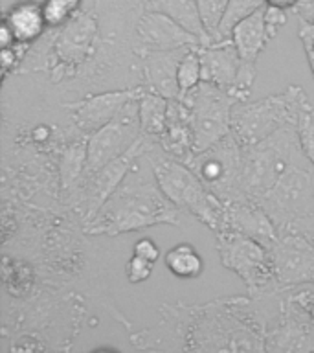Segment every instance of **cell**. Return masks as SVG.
<instances>
[{
    "label": "cell",
    "instance_id": "7402d4cb",
    "mask_svg": "<svg viewBox=\"0 0 314 353\" xmlns=\"http://www.w3.org/2000/svg\"><path fill=\"white\" fill-rule=\"evenodd\" d=\"M143 6H145V11H160V13L171 17L173 21L186 28L187 32L197 35L202 41V46L213 43L204 28L197 0H143Z\"/></svg>",
    "mask_w": 314,
    "mask_h": 353
},
{
    "label": "cell",
    "instance_id": "ffe728a7",
    "mask_svg": "<svg viewBox=\"0 0 314 353\" xmlns=\"http://www.w3.org/2000/svg\"><path fill=\"white\" fill-rule=\"evenodd\" d=\"M63 30L57 35L55 48L65 63L83 61L87 57L88 48L94 43L96 35V21L85 11H77L70 21L63 24Z\"/></svg>",
    "mask_w": 314,
    "mask_h": 353
},
{
    "label": "cell",
    "instance_id": "5b68a950",
    "mask_svg": "<svg viewBox=\"0 0 314 353\" xmlns=\"http://www.w3.org/2000/svg\"><path fill=\"white\" fill-rule=\"evenodd\" d=\"M307 96L302 85L258 101H237L231 110V134L241 145H252L283 127H296L297 110Z\"/></svg>",
    "mask_w": 314,
    "mask_h": 353
},
{
    "label": "cell",
    "instance_id": "e0dca14e",
    "mask_svg": "<svg viewBox=\"0 0 314 353\" xmlns=\"http://www.w3.org/2000/svg\"><path fill=\"white\" fill-rule=\"evenodd\" d=\"M189 48L178 50H142L138 52L143 61V87L167 99H178V65Z\"/></svg>",
    "mask_w": 314,
    "mask_h": 353
},
{
    "label": "cell",
    "instance_id": "d6a6232c",
    "mask_svg": "<svg viewBox=\"0 0 314 353\" xmlns=\"http://www.w3.org/2000/svg\"><path fill=\"white\" fill-rule=\"evenodd\" d=\"M300 41L303 44V50H305L308 66H311V72H313L314 77V24L300 21Z\"/></svg>",
    "mask_w": 314,
    "mask_h": 353
},
{
    "label": "cell",
    "instance_id": "8992f818",
    "mask_svg": "<svg viewBox=\"0 0 314 353\" xmlns=\"http://www.w3.org/2000/svg\"><path fill=\"white\" fill-rule=\"evenodd\" d=\"M255 203L266 212L280 234H300L314 219V165H292Z\"/></svg>",
    "mask_w": 314,
    "mask_h": 353
},
{
    "label": "cell",
    "instance_id": "7c38bea8",
    "mask_svg": "<svg viewBox=\"0 0 314 353\" xmlns=\"http://www.w3.org/2000/svg\"><path fill=\"white\" fill-rule=\"evenodd\" d=\"M269 250L274 267L275 294L303 283H314V245L307 236L297 232L280 234Z\"/></svg>",
    "mask_w": 314,
    "mask_h": 353
},
{
    "label": "cell",
    "instance_id": "484cf974",
    "mask_svg": "<svg viewBox=\"0 0 314 353\" xmlns=\"http://www.w3.org/2000/svg\"><path fill=\"white\" fill-rule=\"evenodd\" d=\"M264 6H266L264 0H230L224 19H222L219 26V41L230 37L231 30H233L237 22H241L242 19H247V17H250L252 13L264 8Z\"/></svg>",
    "mask_w": 314,
    "mask_h": 353
},
{
    "label": "cell",
    "instance_id": "f546056e",
    "mask_svg": "<svg viewBox=\"0 0 314 353\" xmlns=\"http://www.w3.org/2000/svg\"><path fill=\"white\" fill-rule=\"evenodd\" d=\"M228 2L230 0H197L204 28L211 41H219V26L224 19L226 10H228Z\"/></svg>",
    "mask_w": 314,
    "mask_h": 353
},
{
    "label": "cell",
    "instance_id": "1f68e13d",
    "mask_svg": "<svg viewBox=\"0 0 314 353\" xmlns=\"http://www.w3.org/2000/svg\"><path fill=\"white\" fill-rule=\"evenodd\" d=\"M264 24H266L269 37L274 39L280 33V28L286 24V10L266 4L264 6Z\"/></svg>",
    "mask_w": 314,
    "mask_h": 353
},
{
    "label": "cell",
    "instance_id": "277c9868",
    "mask_svg": "<svg viewBox=\"0 0 314 353\" xmlns=\"http://www.w3.org/2000/svg\"><path fill=\"white\" fill-rule=\"evenodd\" d=\"M292 165H314L303 153L296 127H283L274 134L242 148L241 190L248 199H259Z\"/></svg>",
    "mask_w": 314,
    "mask_h": 353
},
{
    "label": "cell",
    "instance_id": "30bf717a",
    "mask_svg": "<svg viewBox=\"0 0 314 353\" xmlns=\"http://www.w3.org/2000/svg\"><path fill=\"white\" fill-rule=\"evenodd\" d=\"M156 143V138H151L147 134H140L138 140L127 149L125 153L110 160L109 164L99 168L90 175L81 176L83 179V192L79 197L83 201V219L92 221V217L99 212V208L107 203V199L116 192V188L120 186L123 179L129 175V171L136 165V162L142 157H145L149 149Z\"/></svg>",
    "mask_w": 314,
    "mask_h": 353
},
{
    "label": "cell",
    "instance_id": "2e32d148",
    "mask_svg": "<svg viewBox=\"0 0 314 353\" xmlns=\"http://www.w3.org/2000/svg\"><path fill=\"white\" fill-rule=\"evenodd\" d=\"M220 230L239 232V234L258 239L266 247H272L275 239L280 237V232L266 212L255 201L248 197L226 201Z\"/></svg>",
    "mask_w": 314,
    "mask_h": 353
},
{
    "label": "cell",
    "instance_id": "44dd1931",
    "mask_svg": "<svg viewBox=\"0 0 314 353\" xmlns=\"http://www.w3.org/2000/svg\"><path fill=\"white\" fill-rule=\"evenodd\" d=\"M4 22L11 28L17 43L30 44L46 32L43 2L39 0H19L4 11Z\"/></svg>",
    "mask_w": 314,
    "mask_h": 353
},
{
    "label": "cell",
    "instance_id": "4dcf8cb0",
    "mask_svg": "<svg viewBox=\"0 0 314 353\" xmlns=\"http://www.w3.org/2000/svg\"><path fill=\"white\" fill-rule=\"evenodd\" d=\"M153 267L154 263H151L147 259H143L140 258V256H134V254H132V258L125 263L127 280L131 281V283H142V281L151 278V274H153Z\"/></svg>",
    "mask_w": 314,
    "mask_h": 353
},
{
    "label": "cell",
    "instance_id": "7a4b0ae2",
    "mask_svg": "<svg viewBox=\"0 0 314 353\" xmlns=\"http://www.w3.org/2000/svg\"><path fill=\"white\" fill-rule=\"evenodd\" d=\"M143 157L129 171L107 203L88 221V236H121L156 225H180L182 210L176 208L160 190L156 179H147Z\"/></svg>",
    "mask_w": 314,
    "mask_h": 353
},
{
    "label": "cell",
    "instance_id": "f1b7e54d",
    "mask_svg": "<svg viewBox=\"0 0 314 353\" xmlns=\"http://www.w3.org/2000/svg\"><path fill=\"white\" fill-rule=\"evenodd\" d=\"M83 0H43L44 19L48 28H61L81 10Z\"/></svg>",
    "mask_w": 314,
    "mask_h": 353
},
{
    "label": "cell",
    "instance_id": "d6986e66",
    "mask_svg": "<svg viewBox=\"0 0 314 353\" xmlns=\"http://www.w3.org/2000/svg\"><path fill=\"white\" fill-rule=\"evenodd\" d=\"M164 153L187 164L195 154V134L189 120V109L180 99H169V114L164 134L158 138Z\"/></svg>",
    "mask_w": 314,
    "mask_h": 353
},
{
    "label": "cell",
    "instance_id": "ac0fdd59",
    "mask_svg": "<svg viewBox=\"0 0 314 353\" xmlns=\"http://www.w3.org/2000/svg\"><path fill=\"white\" fill-rule=\"evenodd\" d=\"M198 55L202 65V81L231 90L241 70V57L231 37L198 46Z\"/></svg>",
    "mask_w": 314,
    "mask_h": 353
},
{
    "label": "cell",
    "instance_id": "8d00e7d4",
    "mask_svg": "<svg viewBox=\"0 0 314 353\" xmlns=\"http://www.w3.org/2000/svg\"><path fill=\"white\" fill-rule=\"evenodd\" d=\"M0 35H2V48H6V46H11V44L17 43L15 35H13L11 28L8 26L6 22H2V28H0Z\"/></svg>",
    "mask_w": 314,
    "mask_h": 353
},
{
    "label": "cell",
    "instance_id": "4fadbf2b",
    "mask_svg": "<svg viewBox=\"0 0 314 353\" xmlns=\"http://www.w3.org/2000/svg\"><path fill=\"white\" fill-rule=\"evenodd\" d=\"M264 352H314V322L292 298L280 303V313L266 325Z\"/></svg>",
    "mask_w": 314,
    "mask_h": 353
},
{
    "label": "cell",
    "instance_id": "ba28073f",
    "mask_svg": "<svg viewBox=\"0 0 314 353\" xmlns=\"http://www.w3.org/2000/svg\"><path fill=\"white\" fill-rule=\"evenodd\" d=\"M180 101L189 109V120L195 134V153L211 148L231 132V110L239 101L228 88L200 81L182 94Z\"/></svg>",
    "mask_w": 314,
    "mask_h": 353
},
{
    "label": "cell",
    "instance_id": "4316f807",
    "mask_svg": "<svg viewBox=\"0 0 314 353\" xmlns=\"http://www.w3.org/2000/svg\"><path fill=\"white\" fill-rule=\"evenodd\" d=\"M296 132L300 143H302L303 153L307 154V159L314 164V107L308 96H305L300 103Z\"/></svg>",
    "mask_w": 314,
    "mask_h": 353
},
{
    "label": "cell",
    "instance_id": "6da1fadb",
    "mask_svg": "<svg viewBox=\"0 0 314 353\" xmlns=\"http://www.w3.org/2000/svg\"><path fill=\"white\" fill-rule=\"evenodd\" d=\"M253 296H233L202 305H160L162 322L158 327L132 336L140 350H164L165 341H173L171 350L184 352H263L266 325L250 311Z\"/></svg>",
    "mask_w": 314,
    "mask_h": 353
},
{
    "label": "cell",
    "instance_id": "9a60e30c",
    "mask_svg": "<svg viewBox=\"0 0 314 353\" xmlns=\"http://www.w3.org/2000/svg\"><path fill=\"white\" fill-rule=\"evenodd\" d=\"M136 35L140 50H178L197 48L202 41L187 32L186 28L160 11H145L136 22Z\"/></svg>",
    "mask_w": 314,
    "mask_h": 353
},
{
    "label": "cell",
    "instance_id": "d590c367",
    "mask_svg": "<svg viewBox=\"0 0 314 353\" xmlns=\"http://www.w3.org/2000/svg\"><path fill=\"white\" fill-rule=\"evenodd\" d=\"M300 21L314 24V0H297V4L292 8Z\"/></svg>",
    "mask_w": 314,
    "mask_h": 353
},
{
    "label": "cell",
    "instance_id": "d4e9b609",
    "mask_svg": "<svg viewBox=\"0 0 314 353\" xmlns=\"http://www.w3.org/2000/svg\"><path fill=\"white\" fill-rule=\"evenodd\" d=\"M87 168V142H76L68 145L61 159V181L63 186L76 188Z\"/></svg>",
    "mask_w": 314,
    "mask_h": 353
},
{
    "label": "cell",
    "instance_id": "e575fe53",
    "mask_svg": "<svg viewBox=\"0 0 314 353\" xmlns=\"http://www.w3.org/2000/svg\"><path fill=\"white\" fill-rule=\"evenodd\" d=\"M291 298L300 305V307L305 309V313H307L314 322V291L294 292Z\"/></svg>",
    "mask_w": 314,
    "mask_h": 353
},
{
    "label": "cell",
    "instance_id": "52a82bcc",
    "mask_svg": "<svg viewBox=\"0 0 314 353\" xmlns=\"http://www.w3.org/2000/svg\"><path fill=\"white\" fill-rule=\"evenodd\" d=\"M215 237L220 263L241 278L250 296L275 294L274 267L266 245L233 230H220Z\"/></svg>",
    "mask_w": 314,
    "mask_h": 353
},
{
    "label": "cell",
    "instance_id": "74e56055",
    "mask_svg": "<svg viewBox=\"0 0 314 353\" xmlns=\"http://www.w3.org/2000/svg\"><path fill=\"white\" fill-rule=\"evenodd\" d=\"M269 6H278V8H283V10H289V8H294L297 4V0H264Z\"/></svg>",
    "mask_w": 314,
    "mask_h": 353
},
{
    "label": "cell",
    "instance_id": "9c48e42d",
    "mask_svg": "<svg viewBox=\"0 0 314 353\" xmlns=\"http://www.w3.org/2000/svg\"><path fill=\"white\" fill-rule=\"evenodd\" d=\"M242 148L244 145L237 142V138L230 132L211 148L193 154L187 165L220 201L226 203L233 199H242Z\"/></svg>",
    "mask_w": 314,
    "mask_h": 353
},
{
    "label": "cell",
    "instance_id": "836d02e7",
    "mask_svg": "<svg viewBox=\"0 0 314 353\" xmlns=\"http://www.w3.org/2000/svg\"><path fill=\"white\" fill-rule=\"evenodd\" d=\"M132 254L134 256H140V258L147 259L151 263H156L160 259V248L158 245L151 239V237H142V239H138L134 243V247H132Z\"/></svg>",
    "mask_w": 314,
    "mask_h": 353
},
{
    "label": "cell",
    "instance_id": "603a6c76",
    "mask_svg": "<svg viewBox=\"0 0 314 353\" xmlns=\"http://www.w3.org/2000/svg\"><path fill=\"white\" fill-rule=\"evenodd\" d=\"M138 112H140V125H142L143 134L158 140L167 127L169 99L156 92L143 90L138 99Z\"/></svg>",
    "mask_w": 314,
    "mask_h": 353
},
{
    "label": "cell",
    "instance_id": "5bb4252c",
    "mask_svg": "<svg viewBox=\"0 0 314 353\" xmlns=\"http://www.w3.org/2000/svg\"><path fill=\"white\" fill-rule=\"evenodd\" d=\"M145 87L121 88V90H109V92L92 94L87 98L79 99L76 103H66L65 107L72 112V120L81 132L98 131L107 125L110 120H114L127 103L134 99H140Z\"/></svg>",
    "mask_w": 314,
    "mask_h": 353
},
{
    "label": "cell",
    "instance_id": "83f0119b",
    "mask_svg": "<svg viewBox=\"0 0 314 353\" xmlns=\"http://www.w3.org/2000/svg\"><path fill=\"white\" fill-rule=\"evenodd\" d=\"M202 81V65H200V55L197 48H189L184 54L178 65V87H180V96L191 90ZM178 96V98H180Z\"/></svg>",
    "mask_w": 314,
    "mask_h": 353
},
{
    "label": "cell",
    "instance_id": "3957f363",
    "mask_svg": "<svg viewBox=\"0 0 314 353\" xmlns=\"http://www.w3.org/2000/svg\"><path fill=\"white\" fill-rule=\"evenodd\" d=\"M145 159L153 170L160 190L176 208L193 215L215 234L222 228L224 201L209 192L189 165L164 153L158 140L149 149Z\"/></svg>",
    "mask_w": 314,
    "mask_h": 353
},
{
    "label": "cell",
    "instance_id": "8fae6325",
    "mask_svg": "<svg viewBox=\"0 0 314 353\" xmlns=\"http://www.w3.org/2000/svg\"><path fill=\"white\" fill-rule=\"evenodd\" d=\"M140 134H142V125H140L138 99H134L116 114L114 120H110L107 125L88 134L87 168L83 176L98 171L99 168L109 164L110 160L125 153Z\"/></svg>",
    "mask_w": 314,
    "mask_h": 353
},
{
    "label": "cell",
    "instance_id": "cb8c5ba5",
    "mask_svg": "<svg viewBox=\"0 0 314 353\" xmlns=\"http://www.w3.org/2000/svg\"><path fill=\"white\" fill-rule=\"evenodd\" d=\"M165 267L180 280H195L204 272V259L189 243H180L169 248L164 256Z\"/></svg>",
    "mask_w": 314,
    "mask_h": 353
},
{
    "label": "cell",
    "instance_id": "f35d334b",
    "mask_svg": "<svg viewBox=\"0 0 314 353\" xmlns=\"http://www.w3.org/2000/svg\"><path fill=\"white\" fill-rule=\"evenodd\" d=\"M300 234H303V236H307L308 239L313 241V245H314V219L308 221L307 225L303 226V230L300 232Z\"/></svg>",
    "mask_w": 314,
    "mask_h": 353
}]
</instances>
